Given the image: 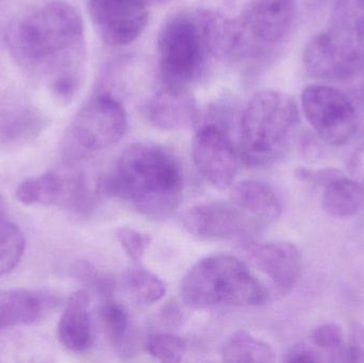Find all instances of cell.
Segmentation results:
<instances>
[{
  "instance_id": "obj_1",
  "label": "cell",
  "mask_w": 364,
  "mask_h": 363,
  "mask_svg": "<svg viewBox=\"0 0 364 363\" xmlns=\"http://www.w3.org/2000/svg\"><path fill=\"white\" fill-rule=\"evenodd\" d=\"M16 63L34 78L44 79L63 104L74 99L87 63L85 23L76 8L53 0L19 21L8 36Z\"/></svg>"
},
{
  "instance_id": "obj_2",
  "label": "cell",
  "mask_w": 364,
  "mask_h": 363,
  "mask_svg": "<svg viewBox=\"0 0 364 363\" xmlns=\"http://www.w3.org/2000/svg\"><path fill=\"white\" fill-rule=\"evenodd\" d=\"M98 191L130 202L146 219L166 221L181 205L183 173L177 158L166 147L134 143L124 149L102 177Z\"/></svg>"
},
{
  "instance_id": "obj_3",
  "label": "cell",
  "mask_w": 364,
  "mask_h": 363,
  "mask_svg": "<svg viewBox=\"0 0 364 363\" xmlns=\"http://www.w3.org/2000/svg\"><path fill=\"white\" fill-rule=\"evenodd\" d=\"M308 74L327 81H344L364 68V0H335L325 30L303 53Z\"/></svg>"
},
{
  "instance_id": "obj_4",
  "label": "cell",
  "mask_w": 364,
  "mask_h": 363,
  "mask_svg": "<svg viewBox=\"0 0 364 363\" xmlns=\"http://www.w3.org/2000/svg\"><path fill=\"white\" fill-rule=\"evenodd\" d=\"M182 302L193 309L252 307L264 304L267 293L247 266L227 254L208 256L184 275Z\"/></svg>"
},
{
  "instance_id": "obj_5",
  "label": "cell",
  "mask_w": 364,
  "mask_h": 363,
  "mask_svg": "<svg viewBox=\"0 0 364 363\" xmlns=\"http://www.w3.org/2000/svg\"><path fill=\"white\" fill-rule=\"evenodd\" d=\"M299 121L288 94L264 90L255 94L240 117V156L250 166H264L284 153Z\"/></svg>"
},
{
  "instance_id": "obj_6",
  "label": "cell",
  "mask_w": 364,
  "mask_h": 363,
  "mask_svg": "<svg viewBox=\"0 0 364 363\" xmlns=\"http://www.w3.org/2000/svg\"><path fill=\"white\" fill-rule=\"evenodd\" d=\"M157 51L162 85L182 90L203 78L212 55L195 12L178 13L166 21Z\"/></svg>"
},
{
  "instance_id": "obj_7",
  "label": "cell",
  "mask_w": 364,
  "mask_h": 363,
  "mask_svg": "<svg viewBox=\"0 0 364 363\" xmlns=\"http://www.w3.org/2000/svg\"><path fill=\"white\" fill-rule=\"evenodd\" d=\"M127 113L122 102L106 90L94 94L77 113L64 142L65 163L117 144L127 130Z\"/></svg>"
},
{
  "instance_id": "obj_8",
  "label": "cell",
  "mask_w": 364,
  "mask_h": 363,
  "mask_svg": "<svg viewBox=\"0 0 364 363\" xmlns=\"http://www.w3.org/2000/svg\"><path fill=\"white\" fill-rule=\"evenodd\" d=\"M230 119L229 109L223 106L199 114L193 139V162L201 177L218 190L230 188L239 170L241 156L231 136Z\"/></svg>"
},
{
  "instance_id": "obj_9",
  "label": "cell",
  "mask_w": 364,
  "mask_h": 363,
  "mask_svg": "<svg viewBox=\"0 0 364 363\" xmlns=\"http://www.w3.org/2000/svg\"><path fill=\"white\" fill-rule=\"evenodd\" d=\"M301 108L314 131L327 144H346L358 130L356 107L337 87L308 85L301 94Z\"/></svg>"
},
{
  "instance_id": "obj_10",
  "label": "cell",
  "mask_w": 364,
  "mask_h": 363,
  "mask_svg": "<svg viewBox=\"0 0 364 363\" xmlns=\"http://www.w3.org/2000/svg\"><path fill=\"white\" fill-rule=\"evenodd\" d=\"M16 198L23 205L61 206L77 211H87L91 205L85 175L70 163L62 170L26 179L17 188Z\"/></svg>"
},
{
  "instance_id": "obj_11",
  "label": "cell",
  "mask_w": 364,
  "mask_h": 363,
  "mask_svg": "<svg viewBox=\"0 0 364 363\" xmlns=\"http://www.w3.org/2000/svg\"><path fill=\"white\" fill-rule=\"evenodd\" d=\"M158 1L161 0H89V12L106 44L125 46L142 36L149 8Z\"/></svg>"
},
{
  "instance_id": "obj_12",
  "label": "cell",
  "mask_w": 364,
  "mask_h": 363,
  "mask_svg": "<svg viewBox=\"0 0 364 363\" xmlns=\"http://www.w3.org/2000/svg\"><path fill=\"white\" fill-rule=\"evenodd\" d=\"M210 53L224 59L247 48L243 10L233 14L226 4H205L196 11Z\"/></svg>"
},
{
  "instance_id": "obj_13",
  "label": "cell",
  "mask_w": 364,
  "mask_h": 363,
  "mask_svg": "<svg viewBox=\"0 0 364 363\" xmlns=\"http://www.w3.org/2000/svg\"><path fill=\"white\" fill-rule=\"evenodd\" d=\"M296 14L295 0H252L243 8L246 38L261 46L282 42Z\"/></svg>"
},
{
  "instance_id": "obj_14",
  "label": "cell",
  "mask_w": 364,
  "mask_h": 363,
  "mask_svg": "<svg viewBox=\"0 0 364 363\" xmlns=\"http://www.w3.org/2000/svg\"><path fill=\"white\" fill-rule=\"evenodd\" d=\"M184 229L199 239L220 240L241 236L247 232V215L231 202H207L186 211Z\"/></svg>"
},
{
  "instance_id": "obj_15",
  "label": "cell",
  "mask_w": 364,
  "mask_h": 363,
  "mask_svg": "<svg viewBox=\"0 0 364 363\" xmlns=\"http://www.w3.org/2000/svg\"><path fill=\"white\" fill-rule=\"evenodd\" d=\"M149 123L161 131H181L196 125L199 110L190 90L162 85L144 104Z\"/></svg>"
},
{
  "instance_id": "obj_16",
  "label": "cell",
  "mask_w": 364,
  "mask_h": 363,
  "mask_svg": "<svg viewBox=\"0 0 364 363\" xmlns=\"http://www.w3.org/2000/svg\"><path fill=\"white\" fill-rule=\"evenodd\" d=\"M48 119L29 100L19 96L0 99V147L15 148L33 142L43 134Z\"/></svg>"
},
{
  "instance_id": "obj_17",
  "label": "cell",
  "mask_w": 364,
  "mask_h": 363,
  "mask_svg": "<svg viewBox=\"0 0 364 363\" xmlns=\"http://www.w3.org/2000/svg\"><path fill=\"white\" fill-rule=\"evenodd\" d=\"M247 254L255 266L267 275L278 291L288 293L296 285L301 272V256L292 243H252Z\"/></svg>"
},
{
  "instance_id": "obj_18",
  "label": "cell",
  "mask_w": 364,
  "mask_h": 363,
  "mask_svg": "<svg viewBox=\"0 0 364 363\" xmlns=\"http://www.w3.org/2000/svg\"><path fill=\"white\" fill-rule=\"evenodd\" d=\"M57 305L49 294L30 290H0V332L40 321Z\"/></svg>"
},
{
  "instance_id": "obj_19",
  "label": "cell",
  "mask_w": 364,
  "mask_h": 363,
  "mask_svg": "<svg viewBox=\"0 0 364 363\" xmlns=\"http://www.w3.org/2000/svg\"><path fill=\"white\" fill-rule=\"evenodd\" d=\"M60 342L74 353H83L93 345L94 334L90 315V296L85 290L73 294L58 326Z\"/></svg>"
},
{
  "instance_id": "obj_20",
  "label": "cell",
  "mask_w": 364,
  "mask_h": 363,
  "mask_svg": "<svg viewBox=\"0 0 364 363\" xmlns=\"http://www.w3.org/2000/svg\"><path fill=\"white\" fill-rule=\"evenodd\" d=\"M231 202L246 215L263 224L273 223L282 215V207L277 194L262 181L247 179L233 187Z\"/></svg>"
},
{
  "instance_id": "obj_21",
  "label": "cell",
  "mask_w": 364,
  "mask_h": 363,
  "mask_svg": "<svg viewBox=\"0 0 364 363\" xmlns=\"http://www.w3.org/2000/svg\"><path fill=\"white\" fill-rule=\"evenodd\" d=\"M364 208L363 188L352 179L340 177L325 187L323 209L335 219H350Z\"/></svg>"
},
{
  "instance_id": "obj_22",
  "label": "cell",
  "mask_w": 364,
  "mask_h": 363,
  "mask_svg": "<svg viewBox=\"0 0 364 363\" xmlns=\"http://www.w3.org/2000/svg\"><path fill=\"white\" fill-rule=\"evenodd\" d=\"M98 315L110 345L121 355L132 354V321L124 306L111 298H105L98 309Z\"/></svg>"
},
{
  "instance_id": "obj_23",
  "label": "cell",
  "mask_w": 364,
  "mask_h": 363,
  "mask_svg": "<svg viewBox=\"0 0 364 363\" xmlns=\"http://www.w3.org/2000/svg\"><path fill=\"white\" fill-rule=\"evenodd\" d=\"M225 362H275V352L269 343L252 337L245 332H237L227 341L222 350Z\"/></svg>"
},
{
  "instance_id": "obj_24",
  "label": "cell",
  "mask_w": 364,
  "mask_h": 363,
  "mask_svg": "<svg viewBox=\"0 0 364 363\" xmlns=\"http://www.w3.org/2000/svg\"><path fill=\"white\" fill-rule=\"evenodd\" d=\"M123 283L138 302L145 305L160 302L168 290L166 283L160 277L139 264L126 271Z\"/></svg>"
},
{
  "instance_id": "obj_25",
  "label": "cell",
  "mask_w": 364,
  "mask_h": 363,
  "mask_svg": "<svg viewBox=\"0 0 364 363\" xmlns=\"http://www.w3.org/2000/svg\"><path fill=\"white\" fill-rule=\"evenodd\" d=\"M25 247L21 228L0 211V276L9 274L18 266Z\"/></svg>"
},
{
  "instance_id": "obj_26",
  "label": "cell",
  "mask_w": 364,
  "mask_h": 363,
  "mask_svg": "<svg viewBox=\"0 0 364 363\" xmlns=\"http://www.w3.org/2000/svg\"><path fill=\"white\" fill-rule=\"evenodd\" d=\"M149 355L162 362L176 363L183 359L186 343L181 337L170 332H156L147 338Z\"/></svg>"
},
{
  "instance_id": "obj_27",
  "label": "cell",
  "mask_w": 364,
  "mask_h": 363,
  "mask_svg": "<svg viewBox=\"0 0 364 363\" xmlns=\"http://www.w3.org/2000/svg\"><path fill=\"white\" fill-rule=\"evenodd\" d=\"M117 238L127 257L136 264L142 261L151 241L149 234L129 227L119 228Z\"/></svg>"
},
{
  "instance_id": "obj_28",
  "label": "cell",
  "mask_w": 364,
  "mask_h": 363,
  "mask_svg": "<svg viewBox=\"0 0 364 363\" xmlns=\"http://www.w3.org/2000/svg\"><path fill=\"white\" fill-rule=\"evenodd\" d=\"M75 276L85 281L93 288L102 298H111L115 289V281L110 275L98 272L92 264L85 261L79 262L75 266Z\"/></svg>"
},
{
  "instance_id": "obj_29",
  "label": "cell",
  "mask_w": 364,
  "mask_h": 363,
  "mask_svg": "<svg viewBox=\"0 0 364 363\" xmlns=\"http://www.w3.org/2000/svg\"><path fill=\"white\" fill-rule=\"evenodd\" d=\"M311 340L318 349L335 354L344 345L343 330L338 324H325L314 330Z\"/></svg>"
},
{
  "instance_id": "obj_30",
  "label": "cell",
  "mask_w": 364,
  "mask_h": 363,
  "mask_svg": "<svg viewBox=\"0 0 364 363\" xmlns=\"http://www.w3.org/2000/svg\"><path fill=\"white\" fill-rule=\"evenodd\" d=\"M295 176L304 183L326 187L331 181L342 177L341 173L336 168H322V170H309L299 168L295 170Z\"/></svg>"
},
{
  "instance_id": "obj_31",
  "label": "cell",
  "mask_w": 364,
  "mask_h": 363,
  "mask_svg": "<svg viewBox=\"0 0 364 363\" xmlns=\"http://www.w3.org/2000/svg\"><path fill=\"white\" fill-rule=\"evenodd\" d=\"M322 360L316 349L306 345H294L284 355L286 362H321Z\"/></svg>"
},
{
  "instance_id": "obj_32",
  "label": "cell",
  "mask_w": 364,
  "mask_h": 363,
  "mask_svg": "<svg viewBox=\"0 0 364 363\" xmlns=\"http://www.w3.org/2000/svg\"><path fill=\"white\" fill-rule=\"evenodd\" d=\"M183 321V311L177 305H168L158 315V322L166 327H178Z\"/></svg>"
},
{
  "instance_id": "obj_33",
  "label": "cell",
  "mask_w": 364,
  "mask_h": 363,
  "mask_svg": "<svg viewBox=\"0 0 364 363\" xmlns=\"http://www.w3.org/2000/svg\"><path fill=\"white\" fill-rule=\"evenodd\" d=\"M352 347L354 349L357 362H364V330L357 334L356 340Z\"/></svg>"
},
{
  "instance_id": "obj_34",
  "label": "cell",
  "mask_w": 364,
  "mask_h": 363,
  "mask_svg": "<svg viewBox=\"0 0 364 363\" xmlns=\"http://www.w3.org/2000/svg\"><path fill=\"white\" fill-rule=\"evenodd\" d=\"M355 170L360 175L361 178L364 180V144L356 153V159H355Z\"/></svg>"
}]
</instances>
